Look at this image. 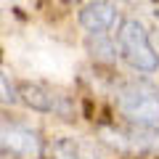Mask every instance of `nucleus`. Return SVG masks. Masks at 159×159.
Listing matches in <instances>:
<instances>
[{
    "instance_id": "6",
    "label": "nucleus",
    "mask_w": 159,
    "mask_h": 159,
    "mask_svg": "<svg viewBox=\"0 0 159 159\" xmlns=\"http://www.w3.org/2000/svg\"><path fill=\"white\" fill-rule=\"evenodd\" d=\"M117 24V8L109 0H88L80 8V27L88 34H106Z\"/></svg>"
},
{
    "instance_id": "1",
    "label": "nucleus",
    "mask_w": 159,
    "mask_h": 159,
    "mask_svg": "<svg viewBox=\"0 0 159 159\" xmlns=\"http://www.w3.org/2000/svg\"><path fill=\"white\" fill-rule=\"evenodd\" d=\"M119 114L148 133H159V93L146 82H127L114 96Z\"/></svg>"
},
{
    "instance_id": "4",
    "label": "nucleus",
    "mask_w": 159,
    "mask_h": 159,
    "mask_svg": "<svg viewBox=\"0 0 159 159\" xmlns=\"http://www.w3.org/2000/svg\"><path fill=\"white\" fill-rule=\"evenodd\" d=\"M19 96H21V103L29 106L32 111L53 114V117H61V119L74 117V101L66 93L56 90L51 85H43V82H19Z\"/></svg>"
},
{
    "instance_id": "5",
    "label": "nucleus",
    "mask_w": 159,
    "mask_h": 159,
    "mask_svg": "<svg viewBox=\"0 0 159 159\" xmlns=\"http://www.w3.org/2000/svg\"><path fill=\"white\" fill-rule=\"evenodd\" d=\"M53 159H106V143L93 141V138H80V135H66L53 141L51 146Z\"/></svg>"
},
{
    "instance_id": "7",
    "label": "nucleus",
    "mask_w": 159,
    "mask_h": 159,
    "mask_svg": "<svg viewBox=\"0 0 159 159\" xmlns=\"http://www.w3.org/2000/svg\"><path fill=\"white\" fill-rule=\"evenodd\" d=\"M0 103H21L19 96V85L0 69Z\"/></svg>"
},
{
    "instance_id": "3",
    "label": "nucleus",
    "mask_w": 159,
    "mask_h": 159,
    "mask_svg": "<svg viewBox=\"0 0 159 159\" xmlns=\"http://www.w3.org/2000/svg\"><path fill=\"white\" fill-rule=\"evenodd\" d=\"M45 141L34 127L21 122H0V154L8 159H43Z\"/></svg>"
},
{
    "instance_id": "2",
    "label": "nucleus",
    "mask_w": 159,
    "mask_h": 159,
    "mask_svg": "<svg viewBox=\"0 0 159 159\" xmlns=\"http://www.w3.org/2000/svg\"><path fill=\"white\" fill-rule=\"evenodd\" d=\"M117 48L127 66L141 74H154L159 69V53L148 40V32L138 19H125L117 29Z\"/></svg>"
}]
</instances>
